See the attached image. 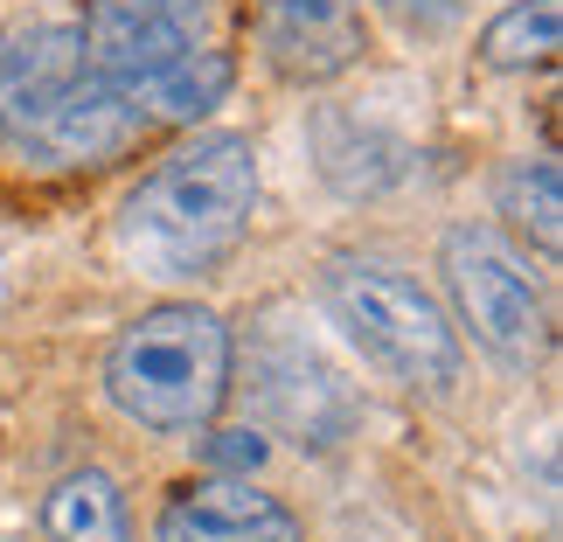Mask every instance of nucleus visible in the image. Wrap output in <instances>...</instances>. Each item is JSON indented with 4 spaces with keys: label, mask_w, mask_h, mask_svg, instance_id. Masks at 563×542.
Masks as SVG:
<instances>
[{
    "label": "nucleus",
    "mask_w": 563,
    "mask_h": 542,
    "mask_svg": "<svg viewBox=\"0 0 563 542\" xmlns=\"http://www.w3.org/2000/svg\"><path fill=\"white\" fill-rule=\"evenodd\" d=\"M383 8H389V14H418V0H383ZM445 8H452V0H439V14H445Z\"/></svg>",
    "instance_id": "obj_15"
},
{
    "label": "nucleus",
    "mask_w": 563,
    "mask_h": 542,
    "mask_svg": "<svg viewBox=\"0 0 563 542\" xmlns=\"http://www.w3.org/2000/svg\"><path fill=\"white\" fill-rule=\"evenodd\" d=\"M146 112L84 63L77 29L0 42V146L35 167H104L140 146Z\"/></svg>",
    "instance_id": "obj_2"
},
{
    "label": "nucleus",
    "mask_w": 563,
    "mask_h": 542,
    "mask_svg": "<svg viewBox=\"0 0 563 542\" xmlns=\"http://www.w3.org/2000/svg\"><path fill=\"white\" fill-rule=\"evenodd\" d=\"M209 21H216L209 0H91L77 42L84 63L140 104V91H154L175 63L209 49Z\"/></svg>",
    "instance_id": "obj_6"
},
{
    "label": "nucleus",
    "mask_w": 563,
    "mask_h": 542,
    "mask_svg": "<svg viewBox=\"0 0 563 542\" xmlns=\"http://www.w3.org/2000/svg\"><path fill=\"white\" fill-rule=\"evenodd\" d=\"M230 56L216 49H195L188 63H175V70H167L154 91H140V112L146 119H175V125H188V119H202V112H216V104L230 98Z\"/></svg>",
    "instance_id": "obj_13"
},
{
    "label": "nucleus",
    "mask_w": 563,
    "mask_h": 542,
    "mask_svg": "<svg viewBox=\"0 0 563 542\" xmlns=\"http://www.w3.org/2000/svg\"><path fill=\"white\" fill-rule=\"evenodd\" d=\"M265 14V56L292 84H328L362 56L355 0H257Z\"/></svg>",
    "instance_id": "obj_9"
},
{
    "label": "nucleus",
    "mask_w": 563,
    "mask_h": 542,
    "mask_svg": "<svg viewBox=\"0 0 563 542\" xmlns=\"http://www.w3.org/2000/svg\"><path fill=\"white\" fill-rule=\"evenodd\" d=\"M230 328L195 299H167L146 307L112 349H104V397L119 418L161 439H188L209 431L216 410L230 397Z\"/></svg>",
    "instance_id": "obj_3"
},
{
    "label": "nucleus",
    "mask_w": 563,
    "mask_h": 542,
    "mask_svg": "<svg viewBox=\"0 0 563 542\" xmlns=\"http://www.w3.org/2000/svg\"><path fill=\"white\" fill-rule=\"evenodd\" d=\"M209 460L216 466H257V460H265V439H257V431H223V445H209Z\"/></svg>",
    "instance_id": "obj_14"
},
{
    "label": "nucleus",
    "mask_w": 563,
    "mask_h": 542,
    "mask_svg": "<svg viewBox=\"0 0 563 542\" xmlns=\"http://www.w3.org/2000/svg\"><path fill=\"white\" fill-rule=\"evenodd\" d=\"M154 542H307V529L292 522L286 501L257 494L236 473H209L167 494Z\"/></svg>",
    "instance_id": "obj_8"
},
{
    "label": "nucleus",
    "mask_w": 563,
    "mask_h": 542,
    "mask_svg": "<svg viewBox=\"0 0 563 542\" xmlns=\"http://www.w3.org/2000/svg\"><path fill=\"white\" fill-rule=\"evenodd\" d=\"M257 154L236 133H202L175 146L119 209V251L140 278H209L251 236Z\"/></svg>",
    "instance_id": "obj_1"
},
{
    "label": "nucleus",
    "mask_w": 563,
    "mask_h": 542,
    "mask_svg": "<svg viewBox=\"0 0 563 542\" xmlns=\"http://www.w3.org/2000/svg\"><path fill=\"white\" fill-rule=\"evenodd\" d=\"M42 535L49 542H133V522H125V494L112 473L77 466L63 473L42 501Z\"/></svg>",
    "instance_id": "obj_10"
},
{
    "label": "nucleus",
    "mask_w": 563,
    "mask_h": 542,
    "mask_svg": "<svg viewBox=\"0 0 563 542\" xmlns=\"http://www.w3.org/2000/svg\"><path fill=\"white\" fill-rule=\"evenodd\" d=\"M563 49V0H515L508 14H494L487 21V35H481V63L487 70H550Z\"/></svg>",
    "instance_id": "obj_12"
},
{
    "label": "nucleus",
    "mask_w": 563,
    "mask_h": 542,
    "mask_svg": "<svg viewBox=\"0 0 563 542\" xmlns=\"http://www.w3.org/2000/svg\"><path fill=\"white\" fill-rule=\"evenodd\" d=\"M320 299H328L334 328L349 334L389 383L424 389V397H439V389L460 383V362H466L460 328H452V313L410 272L376 265V257H334V265L320 272Z\"/></svg>",
    "instance_id": "obj_4"
},
{
    "label": "nucleus",
    "mask_w": 563,
    "mask_h": 542,
    "mask_svg": "<svg viewBox=\"0 0 563 542\" xmlns=\"http://www.w3.org/2000/svg\"><path fill=\"white\" fill-rule=\"evenodd\" d=\"M494 209L508 215L515 236H529L543 257L563 251V167L550 154L536 161H508L501 181H494Z\"/></svg>",
    "instance_id": "obj_11"
},
{
    "label": "nucleus",
    "mask_w": 563,
    "mask_h": 542,
    "mask_svg": "<svg viewBox=\"0 0 563 542\" xmlns=\"http://www.w3.org/2000/svg\"><path fill=\"white\" fill-rule=\"evenodd\" d=\"M439 272H445V292H452V328H466L494 362L508 368H536L550 355V299L536 286V272L515 257L494 230L481 223H460L445 230L439 244Z\"/></svg>",
    "instance_id": "obj_5"
},
{
    "label": "nucleus",
    "mask_w": 563,
    "mask_h": 542,
    "mask_svg": "<svg viewBox=\"0 0 563 542\" xmlns=\"http://www.w3.org/2000/svg\"><path fill=\"white\" fill-rule=\"evenodd\" d=\"M251 389H257V403L272 410V424L292 431L299 445H334L341 431L355 424L349 389H341V376L307 341H265V349L251 355Z\"/></svg>",
    "instance_id": "obj_7"
}]
</instances>
